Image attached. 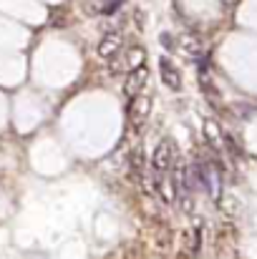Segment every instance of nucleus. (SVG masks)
I'll return each mask as SVG.
<instances>
[{
    "label": "nucleus",
    "instance_id": "4",
    "mask_svg": "<svg viewBox=\"0 0 257 259\" xmlns=\"http://www.w3.org/2000/svg\"><path fill=\"white\" fill-rule=\"evenodd\" d=\"M146 83H149V68H146V66L131 68L129 76H126V81H124V93H126L129 98H134L136 93H141V91L146 88Z\"/></svg>",
    "mask_w": 257,
    "mask_h": 259
},
{
    "label": "nucleus",
    "instance_id": "5",
    "mask_svg": "<svg viewBox=\"0 0 257 259\" xmlns=\"http://www.w3.org/2000/svg\"><path fill=\"white\" fill-rule=\"evenodd\" d=\"M121 33L116 30H108L106 35H101V43H98V58L101 61H111L116 53H121Z\"/></svg>",
    "mask_w": 257,
    "mask_h": 259
},
{
    "label": "nucleus",
    "instance_id": "6",
    "mask_svg": "<svg viewBox=\"0 0 257 259\" xmlns=\"http://www.w3.org/2000/svg\"><path fill=\"white\" fill-rule=\"evenodd\" d=\"M179 48H181V51H187L189 56H199V53H202V43H199L194 35H189V33L179 35Z\"/></svg>",
    "mask_w": 257,
    "mask_h": 259
},
{
    "label": "nucleus",
    "instance_id": "2",
    "mask_svg": "<svg viewBox=\"0 0 257 259\" xmlns=\"http://www.w3.org/2000/svg\"><path fill=\"white\" fill-rule=\"evenodd\" d=\"M171 164H174V144L169 139H162L154 149V156H152V169L154 176H164L171 171Z\"/></svg>",
    "mask_w": 257,
    "mask_h": 259
},
{
    "label": "nucleus",
    "instance_id": "10",
    "mask_svg": "<svg viewBox=\"0 0 257 259\" xmlns=\"http://www.w3.org/2000/svg\"><path fill=\"white\" fill-rule=\"evenodd\" d=\"M199 244H202V227H194V229H192V244H189V252L197 254V252H199Z\"/></svg>",
    "mask_w": 257,
    "mask_h": 259
},
{
    "label": "nucleus",
    "instance_id": "9",
    "mask_svg": "<svg viewBox=\"0 0 257 259\" xmlns=\"http://www.w3.org/2000/svg\"><path fill=\"white\" fill-rule=\"evenodd\" d=\"M204 128H207V139L212 141V146H214V149H222V134H219L217 123H214V121H207Z\"/></svg>",
    "mask_w": 257,
    "mask_h": 259
},
{
    "label": "nucleus",
    "instance_id": "1",
    "mask_svg": "<svg viewBox=\"0 0 257 259\" xmlns=\"http://www.w3.org/2000/svg\"><path fill=\"white\" fill-rule=\"evenodd\" d=\"M149 113H152V96H149L146 88H144V91L136 93V96L131 98V103H129V121H131V126H134L136 131H141V126L146 123Z\"/></svg>",
    "mask_w": 257,
    "mask_h": 259
},
{
    "label": "nucleus",
    "instance_id": "8",
    "mask_svg": "<svg viewBox=\"0 0 257 259\" xmlns=\"http://www.w3.org/2000/svg\"><path fill=\"white\" fill-rule=\"evenodd\" d=\"M144 61H146V51L144 48H131L129 56H126V66L129 68H139V66H144Z\"/></svg>",
    "mask_w": 257,
    "mask_h": 259
},
{
    "label": "nucleus",
    "instance_id": "7",
    "mask_svg": "<svg viewBox=\"0 0 257 259\" xmlns=\"http://www.w3.org/2000/svg\"><path fill=\"white\" fill-rule=\"evenodd\" d=\"M131 171H134L136 179L144 181V171H146V169H144V151H141V149H134V151H131Z\"/></svg>",
    "mask_w": 257,
    "mask_h": 259
},
{
    "label": "nucleus",
    "instance_id": "3",
    "mask_svg": "<svg viewBox=\"0 0 257 259\" xmlns=\"http://www.w3.org/2000/svg\"><path fill=\"white\" fill-rule=\"evenodd\" d=\"M159 76H162V83L169 88V91H181V71L174 66V61L162 56L159 58Z\"/></svg>",
    "mask_w": 257,
    "mask_h": 259
}]
</instances>
